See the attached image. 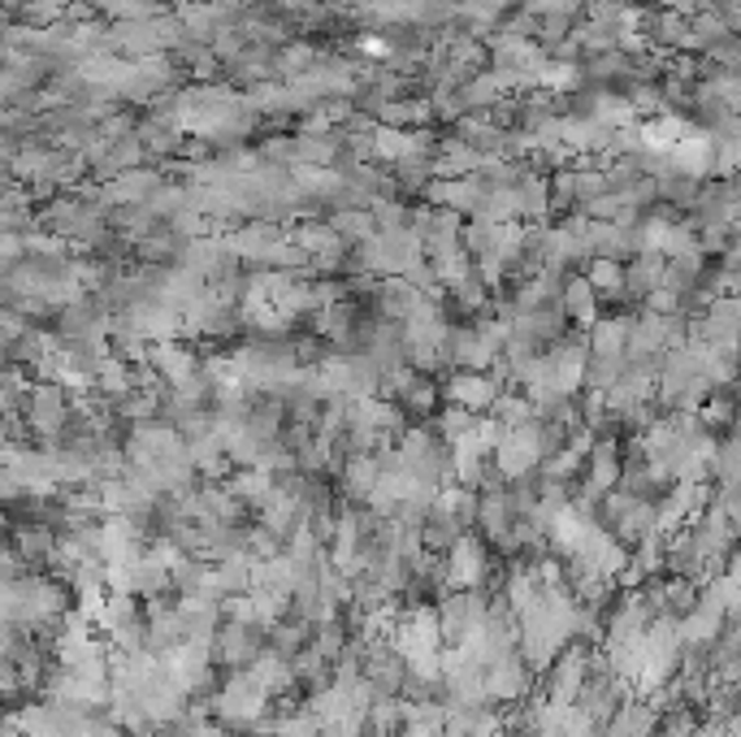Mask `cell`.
Segmentation results:
<instances>
[{
	"label": "cell",
	"instance_id": "7a4b0ae2",
	"mask_svg": "<svg viewBox=\"0 0 741 737\" xmlns=\"http://www.w3.org/2000/svg\"><path fill=\"white\" fill-rule=\"evenodd\" d=\"M438 634H443V643L456 646L464 643L477 625H481V616H486V594H481V586L477 590H452L443 603H438Z\"/></svg>",
	"mask_w": 741,
	"mask_h": 737
},
{
	"label": "cell",
	"instance_id": "52a82bcc",
	"mask_svg": "<svg viewBox=\"0 0 741 737\" xmlns=\"http://www.w3.org/2000/svg\"><path fill=\"white\" fill-rule=\"evenodd\" d=\"M594 286H616V270H607V265L594 270Z\"/></svg>",
	"mask_w": 741,
	"mask_h": 737
},
{
	"label": "cell",
	"instance_id": "277c9868",
	"mask_svg": "<svg viewBox=\"0 0 741 737\" xmlns=\"http://www.w3.org/2000/svg\"><path fill=\"white\" fill-rule=\"evenodd\" d=\"M447 395H452V404L464 408V412H481V408H490L494 404V382L490 377H481V373H472V368H464L456 373L452 382H447Z\"/></svg>",
	"mask_w": 741,
	"mask_h": 737
},
{
	"label": "cell",
	"instance_id": "5b68a950",
	"mask_svg": "<svg viewBox=\"0 0 741 737\" xmlns=\"http://www.w3.org/2000/svg\"><path fill=\"white\" fill-rule=\"evenodd\" d=\"M343 486L352 499H369V490L377 486V461L369 452H356L352 461L343 464Z\"/></svg>",
	"mask_w": 741,
	"mask_h": 737
},
{
	"label": "cell",
	"instance_id": "8992f818",
	"mask_svg": "<svg viewBox=\"0 0 741 737\" xmlns=\"http://www.w3.org/2000/svg\"><path fill=\"white\" fill-rule=\"evenodd\" d=\"M568 308H572L581 321H590V317H594V304H590V286H585V282H577V286H572V295H568Z\"/></svg>",
	"mask_w": 741,
	"mask_h": 737
},
{
	"label": "cell",
	"instance_id": "3957f363",
	"mask_svg": "<svg viewBox=\"0 0 741 737\" xmlns=\"http://www.w3.org/2000/svg\"><path fill=\"white\" fill-rule=\"evenodd\" d=\"M490 577V559H486V547L472 538V534H460L447 555H443V581L452 590H477L481 581Z\"/></svg>",
	"mask_w": 741,
	"mask_h": 737
},
{
	"label": "cell",
	"instance_id": "6da1fadb",
	"mask_svg": "<svg viewBox=\"0 0 741 737\" xmlns=\"http://www.w3.org/2000/svg\"><path fill=\"white\" fill-rule=\"evenodd\" d=\"M213 712L221 716V725H239V729H252L265 712H270V694L256 685V677L243 668V672H235L226 685H221V694L213 699Z\"/></svg>",
	"mask_w": 741,
	"mask_h": 737
}]
</instances>
